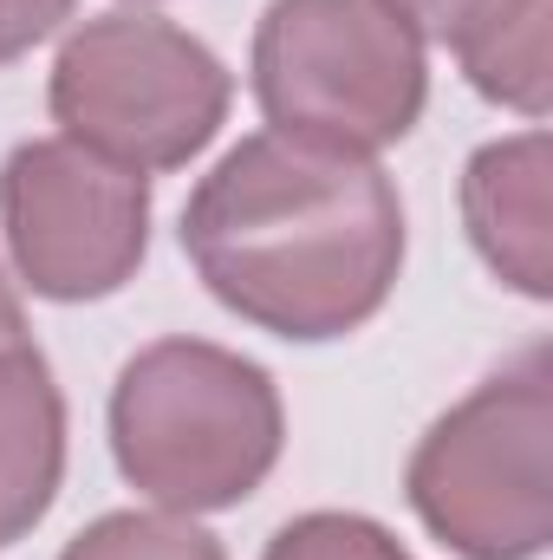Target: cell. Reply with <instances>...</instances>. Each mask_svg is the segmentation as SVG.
<instances>
[{"instance_id": "cell-6", "label": "cell", "mask_w": 553, "mask_h": 560, "mask_svg": "<svg viewBox=\"0 0 553 560\" xmlns=\"http://www.w3.org/2000/svg\"><path fill=\"white\" fill-rule=\"evenodd\" d=\"M0 235L39 300H111L150 255V176L72 138H26L0 163Z\"/></svg>"}, {"instance_id": "cell-7", "label": "cell", "mask_w": 553, "mask_h": 560, "mask_svg": "<svg viewBox=\"0 0 553 560\" xmlns=\"http://www.w3.org/2000/svg\"><path fill=\"white\" fill-rule=\"evenodd\" d=\"M462 229L495 280L553 300V143L541 125L482 143L462 163Z\"/></svg>"}, {"instance_id": "cell-15", "label": "cell", "mask_w": 553, "mask_h": 560, "mask_svg": "<svg viewBox=\"0 0 553 560\" xmlns=\"http://www.w3.org/2000/svg\"><path fill=\"white\" fill-rule=\"evenodd\" d=\"M138 7H143V0H138Z\"/></svg>"}, {"instance_id": "cell-5", "label": "cell", "mask_w": 553, "mask_h": 560, "mask_svg": "<svg viewBox=\"0 0 553 560\" xmlns=\"http://www.w3.org/2000/svg\"><path fill=\"white\" fill-rule=\"evenodd\" d=\"M248 85L268 131L378 156L430 105V39L385 0H268Z\"/></svg>"}, {"instance_id": "cell-10", "label": "cell", "mask_w": 553, "mask_h": 560, "mask_svg": "<svg viewBox=\"0 0 553 560\" xmlns=\"http://www.w3.org/2000/svg\"><path fill=\"white\" fill-rule=\"evenodd\" d=\"M59 560H228V548L196 522L169 509H111L92 528H79Z\"/></svg>"}, {"instance_id": "cell-11", "label": "cell", "mask_w": 553, "mask_h": 560, "mask_svg": "<svg viewBox=\"0 0 553 560\" xmlns=\"http://www.w3.org/2000/svg\"><path fill=\"white\" fill-rule=\"evenodd\" d=\"M261 560H416L385 522L358 515V509H313L280 522Z\"/></svg>"}, {"instance_id": "cell-1", "label": "cell", "mask_w": 553, "mask_h": 560, "mask_svg": "<svg viewBox=\"0 0 553 560\" xmlns=\"http://www.w3.org/2000/svg\"><path fill=\"white\" fill-rule=\"evenodd\" d=\"M176 235L235 319L293 346L358 332L404 275V202L378 156L286 131L235 143L189 189Z\"/></svg>"}, {"instance_id": "cell-4", "label": "cell", "mask_w": 553, "mask_h": 560, "mask_svg": "<svg viewBox=\"0 0 553 560\" xmlns=\"http://www.w3.org/2000/svg\"><path fill=\"white\" fill-rule=\"evenodd\" d=\"M228 105L235 72L215 59V46L150 7H111L79 20L59 39L46 79V112L59 138L138 176L196 163L228 125Z\"/></svg>"}, {"instance_id": "cell-3", "label": "cell", "mask_w": 553, "mask_h": 560, "mask_svg": "<svg viewBox=\"0 0 553 560\" xmlns=\"http://www.w3.org/2000/svg\"><path fill=\"white\" fill-rule=\"evenodd\" d=\"M416 522L462 560L553 548V359L528 346L416 436L404 469Z\"/></svg>"}, {"instance_id": "cell-8", "label": "cell", "mask_w": 553, "mask_h": 560, "mask_svg": "<svg viewBox=\"0 0 553 560\" xmlns=\"http://www.w3.org/2000/svg\"><path fill=\"white\" fill-rule=\"evenodd\" d=\"M66 482V398L39 346L0 352V548L26 541Z\"/></svg>"}, {"instance_id": "cell-13", "label": "cell", "mask_w": 553, "mask_h": 560, "mask_svg": "<svg viewBox=\"0 0 553 560\" xmlns=\"http://www.w3.org/2000/svg\"><path fill=\"white\" fill-rule=\"evenodd\" d=\"M385 7H398L404 20H411L423 39H443V46H456L495 0H385Z\"/></svg>"}, {"instance_id": "cell-14", "label": "cell", "mask_w": 553, "mask_h": 560, "mask_svg": "<svg viewBox=\"0 0 553 560\" xmlns=\"http://www.w3.org/2000/svg\"><path fill=\"white\" fill-rule=\"evenodd\" d=\"M13 346H33L26 339V306H20V287L13 275L0 268V352H13Z\"/></svg>"}, {"instance_id": "cell-2", "label": "cell", "mask_w": 553, "mask_h": 560, "mask_svg": "<svg viewBox=\"0 0 553 560\" xmlns=\"http://www.w3.org/2000/svg\"><path fill=\"white\" fill-rule=\"evenodd\" d=\"M105 423L118 476L169 515L242 509L274 476L286 443L274 372L189 332L125 359Z\"/></svg>"}, {"instance_id": "cell-12", "label": "cell", "mask_w": 553, "mask_h": 560, "mask_svg": "<svg viewBox=\"0 0 553 560\" xmlns=\"http://www.w3.org/2000/svg\"><path fill=\"white\" fill-rule=\"evenodd\" d=\"M79 0H0V66H13L20 52H33L46 33H59L72 20Z\"/></svg>"}, {"instance_id": "cell-9", "label": "cell", "mask_w": 553, "mask_h": 560, "mask_svg": "<svg viewBox=\"0 0 553 560\" xmlns=\"http://www.w3.org/2000/svg\"><path fill=\"white\" fill-rule=\"evenodd\" d=\"M548 20L553 0H495L449 52L469 79V92H482L502 112H521L528 125L548 118L553 92V59H548Z\"/></svg>"}]
</instances>
